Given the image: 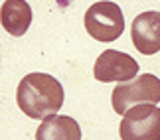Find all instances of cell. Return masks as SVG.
Returning <instances> with one entry per match:
<instances>
[{"label":"cell","mask_w":160,"mask_h":140,"mask_svg":"<svg viewBox=\"0 0 160 140\" xmlns=\"http://www.w3.org/2000/svg\"><path fill=\"white\" fill-rule=\"evenodd\" d=\"M65 93L61 83L48 73H28L16 91V103L30 118L44 120L63 107Z\"/></svg>","instance_id":"obj_1"},{"label":"cell","mask_w":160,"mask_h":140,"mask_svg":"<svg viewBox=\"0 0 160 140\" xmlns=\"http://www.w3.org/2000/svg\"><path fill=\"white\" fill-rule=\"evenodd\" d=\"M85 30L97 41H115L125 32V16L119 4L101 0L91 4L83 18Z\"/></svg>","instance_id":"obj_2"},{"label":"cell","mask_w":160,"mask_h":140,"mask_svg":"<svg viewBox=\"0 0 160 140\" xmlns=\"http://www.w3.org/2000/svg\"><path fill=\"white\" fill-rule=\"evenodd\" d=\"M111 103L117 114H125L137 105H156L160 103V79L152 73H142L128 83H121L113 89Z\"/></svg>","instance_id":"obj_3"},{"label":"cell","mask_w":160,"mask_h":140,"mask_svg":"<svg viewBox=\"0 0 160 140\" xmlns=\"http://www.w3.org/2000/svg\"><path fill=\"white\" fill-rule=\"evenodd\" d=\"M121 140H160V109L144 103L137 105L122 114Z\"/></svg>","instance_id":"obj_4"},{"label":"cell","mask_w":160,"mask_h":140,"mask_svg":"<svg viewBox=\"0 0 160 140\" xmlns=\"http://www.w3.org/2000/svg\"><path fill=\"white\" fill-rule=\"evenodd\" d=\"M138 73V63L132 56L117 50H105L95 59L93 77L101 83H127Z\"/></svg>","instance_id":"obj_5"},{"label":"cell","mask_w":160,"mask_h":140,"mask_svg":"<svg viewBox=\"0 0 160 140\" xmlns=\"http://www.w3.org/2000/svg\"><path fill=\"white\" fill-rule=\"evenodd\" d=\"M131 40L142 56H154L160 51V12H140L132 20Z\"/></svg>","instance_id":"obj_6"},{"label":"cell","mask_w":160,"mask_h":140,"mask_svg":"<svg viewBox=\"0 0 160 140\" xmlns=\"http://www.w3.org/2000/svg\"><path fill=\"white\" fill-rule=\"evenodd\" d=\"M36 140H81V126L65 114H52L38 126Z\"/></svg>","instance_id":"obj_7"},{"label":"cell","mask_w":160,"mask_h":140,"mask_svg":"<svg viewBox=\"0 0 160 140\" xmlns=\"http://www.w3.org/2000/svg\"><path fill=\"white\" fill-rule=\"evenodd\" d=\"M32 24V8L26 0H6L2 4V28L10 36H24Z\"/></svg>","instance_id":"obj_8"}]
</instances>
